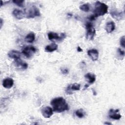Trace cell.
<instances>
[{
	"mask_svg": "<svg viewBox=\"0 0 125 125\" xmlns=\"http://www.w3.org/2000/svg\"><path fill=\"white\" fill-rule=\"evenodd\" d=\"M111 16L117 20H120L123 19L124 16V14L123 12H118L116 10H113L110 12Z\"/></svg>",
	"mask_w": 125,
	"mask_h": 125,
	"instance_id": "cell-15",
	"label": "cell"
},
{
	"mask_svg": "<svg viewBox=\"0 0 125 125\" xmlns=\"http://www.w3.org/2000/svg\"><path fill=\"white\" fill-rule=\"evenodd\" d=\"M96 18V17L94 15H90L89 17V20L91 21H94L95 20V19Z\"/></svg>",
	"mask_w": 125,
	"mask_h": 125,
	"instance_id": "cell-26",
	"label": "cell"
},
{
	"mask_svg": "<svg viewBox=\"0 0 125 125\" xmlns=\"http://www.w3.org/2000/svg\"><path fill=\"white\" fill-rule=\"evenodd\" d=\"M104 124H105V125H111V123H107V122H105L104 123Z\"/></svg>",
	"mask_w": 125,
	"mask_h": 125,
	"instance_id": "cell-29",
	"label": "cell"
},
{
	"mask_svg": "<svg viewBox=\"0 0 125 125\" xmlns=\"http://www.w3.org/2000/svg\"><path fill=\"white\" fill-rule=\"evenodd\" d=\"M108 11L107 5L99 1H97L95 3V8L94 10L93 15L97 18L99 16H104Z\"/></svg>",
	"mask_w": 125,
	"mask_h": 125,
	"instance_id": "cell-2",
	"label": "cell"
},
{
	"mask_svg": "<svg viewBox=\"0 0 125 125\" xmlns=\"http://www.w3.org/2000/svg\"><path fill=\"white\" fill-rule=\"evenodd\" d=\"M2 1L1 0V4H0V6H2Z\"/></svg>",
	"mask_w": 125,
	"mask_h": 125,
	"instance_id": "cell-30",
	"label": "cell"
},
{
	"mask_svg": "<svg viewBox=\"0 0 125 125\" xmlns=\"http://www.w3.org/2000/svg\"><path fill=\"white\" fill-rule=\"evenodd\" d=\"M13 2H14L15 4L18 5L19 7H22L24 6V1L23 0H13Z\"/></svg>",
	"mask_w": 125,
	"mask_h": 125,
	"instance_id": "cell-22",
	"label": "cell"
},
{
	"mask_svg": "<svg viewBox=\"0 0 125 125\" xmlns=\"http://www.w3.org/2000/svg\"><path fill=\"white\" fill-rule=\"evenodd\" d=\"M58 45L54 42H53L48 45H46L44 48V50L46 52H52L58 49Z\"/></svg>",
	"mask_w": 125,
	"mask_h": 125,
	"instance_id": "cell-18",
	"label": "cell"
},
{
	"mask_svg": "<svg viewBox=\"0 0 125 125\" xmlns=\"http://www.w3.org/2000/svg\"><path fill=\"white\" fill-rule=\"evenodd\" d=\"M125 36H123L121 39H120V45L122 47H123V48L125 47Z\"/></svg>",
	"mask_w": 125,
	"mask_h": 125,
	"instance_id": "cell-23",
	"label": "cell"
},
{
	"mask_svg": "<svg viewBox=\"0 0 125 125\" xmlns=\"http://www.w3.org/2000/svg\"><path fill=\"white\" fill-rule=\"evenodd\" d=\"M2 19L1 18L0 19V28L2 27Z\"/></svg>",
	"mask_w": 125,
	"mask_h": 125,
	"instance_id": "cell-28",
	"label": "cell"
},
{
	"mask_svg": "<svg viewBox=\"0 0 125 125\" xmlns=\"http://www.w3.org/2000/svg\"><path fill=\"white\" fill-rule=\"evenodd\" d=\"M117 51H118L119 54L120 56H123V57H124V56H125V51H124L123 50H122V49L119 48H118Z\"/></svg>",
	"mask_w": 125,
	"mask_h": 125,
	"instance_id": "cell-24",
	"label": "cell"
},
{
	"mask_svg": "<svg viewBox=\"0 0 125 125\" xmlns=\"http://www.w3.org/2000/svg\"><path fill=\"white\" fill-rule=\"evenodd\" d=\"M2 84L5 88L10 89L14 84V81L12 78L7 77L3 80Z\"/></svg>",
	"mask_w": 125,
	"mask_h": 125,
	"instance_id": "cell-11",
	"label": "cell"
},
{
	"mask_svg": "<svg viewBox=\"0 0 125 125\" xmlns=\"http://www.w3.org/2000/svg\"><path fill=\"white\" fill-rule=\"evenodd\" d=\"M41 113L44 118H49L53 114V110L50 106H45L42 109Z\"/></svg>",
	"mask_w": 125,
	"mask_h": 125,
	"instance_id": "cell-7",
	"label": "cell"
},
{
	"mask_svg": "<svg viewBox=\"0 0 125 125\" xmlns=\"http://www.w3.org/2000/svg\"><path fill=\"white\" fill-rule=\"evenodd\" d=\"M115 28V23L113 21H111L106 23L105 25V29L107 33H111L112 31L114 30Z\"/></svg>",
	"mask_w": 125,
	"mask_h": 125,
	"instance_id": "cell-17",
	"label": "cell"
},
{
	"mask_svg": "<svg viewBox=\"0 0 125 125\" xmlns=\"http://www.w3.org/2000/svg\"><path fill=\"white\" fill-rule=\"evenodd\" d=\"M35 39V35L34 33L30 32L25 37V41L27 42L32 43L33 42Z\"/></svg>",
	"mask_w": 125,
	"mask_h": 125,
	"instance_id": "cell-19",
	"label": "cell"
},
{
	"mask_svg": "<svg viewBox=\"0 0 125 125\" xmlns=\"http://www.w3.org/2000/svg\"><path fill=\"white\" fill-rule=\"evenodd\" d=\"M12 14L16 19L18 20L23 19L25 16V13L22 10L18 9H14L12 12Z\"/></svg>",
	"mask_w": 125,
	"mask_h": 125,
	"instance_id": "cell-13",
	"label": "cell"
},
{
	"mask_svg": "<svg viewBox=\"0 0 125 125\" xmlns=\"http://www.w3.org/2000/svg\"><path fill=\"white\" fill-rule=\"evenodd\" d=\"M8 56L9 58L11 59H13L15 60H18L19 59H21V53L16 50H10L8 53Z\"/></svg>",
	"mask_w": 125,
	"mask_h": 125,
	"instance_id": "cell-12",
	"label": "cell"
},
{
	"mask_svg": "<svg viewBox=\"0 0 125 125\" xmlns=\"http://www.w3.org/2000/svg\"><path fill=\"white\" fill-rule=\"evenodd\" d=\"M87 54L93 61H97L99 58V52L97 49H92L87 51Z\"/></svg>",
	"mask_w": 125,
	"mask_h": 125,
	"instance_id": "cell-10",
	"label": "cell"
},
{
	"mask_svg": "<svg viewBox=\"0 0 125 125\" xmlns=\"http://www.w3.org/2000/svg\"><path fill=\"white\" fill-rule=\"evenodd\" d=\"M79 8L81 10L83 11H84L85 12H87L89 11L90 9V6L88 3H84L80 5L79 7Z\"/></svg>",
	"mask_w": 125,
	"mask_h": 125,
	"instance_id": "cell-21",
	"label": "cell"
},
{
	"mask_svg": "<svg viewBox=\"0 0 125 125\" xmlns=\"http://www.w3.org/2000/svg\"><path fill=\"white\" fill-rule=\"evenodd\" d=\"M41 15L39 9L35 6H33L28 11L26 17L27 18H34L36 17H39Z\"/></svg>",
	"mask_w": 125,
	"mask_h": 125,
	"instance_id": "cell-6",
	"label": "cell"
},
{
	"mask_svg": "<svg viewBox=\"0 0 125 125\" xmlns=\"http://www.w3.org/2000/svg\"><path fill=\"white\" fill-rule=\"evenodd\" d=\"M85 78L87 80L89 84L93 83L96 81V76L94 74L92 73H87L84 75Z\"/></svg>",
	"mask_w": 125,
	"mask_h": 125,
	"instance_id": "cell-16",
	"label": "cell"
},
{
	"mask_svg": "<svg viewBox=\"0 0 125 125\" xmlns=\"http://www.w3.org/2000/svg\"><path fill=\"white\" fill-rule=\"evenodd\" d=\"M119 111V110L118 109L115 110L114 109H110L109 111L108 116L111 119H112L113 120H120L122 116L120 114L118 113Z\"/></svg>",
	"mask_w": 125,
	"mask_h": 125,
	"instance_id": "cell-9",
	"label": "cell"
},
{
	"mask_svg": "<svg viewBox=\"0 0 125 125\" xmlns=\"http://www.w3.org/2000/svg\"><path fill=\"white\" fill-rule=\"evenodd\" d=\"M15 65L17 67L22 69H26L28 68V64L22 61L21 59L15 60Z\"/></svg>",
	"mask_w": 125,
	"mask_h": 125,
	"instance_id": "cell-14",
	"label": "cell"
},
{
	"mask_svg": "<svg viewBox=\"0 0 125 125\" xmlns=\"http://www.w3.org/2000/svg\"><path fill=\"white\" fill-rule=\"evenodd\" d=\"M81 88V85L78 83H74L69 85L66 89V93L68 94H72L73 91L80 90Z\"/></svg>",
	"mask_w": 125,
	"mask_h": 125,
	"instance_id": "cell-8",
	"label": "cell"
},
{
	"mask_svg": "<svg viewBox=\"0 0 125 125\" xmlns=\"http://www.w3.org/2000/svg\"><path fill=\"white\" fill-rule=\"evenodd\" d=\"M61 72L63 74H67L68 73V70L66 68H64V69H62V70H61Z\"/></svg>",
	"mask_w": 125,
	"mask_h": 125,
	"instance_id": "cell-25",
	"label": "cell"
},
{
	"mask_svg": "<svg viewBox=\"0 0 125 125\" xmlns=\"http://www.w3.org/2000/svg\"><path fill=\"white\" fill-rule=\"evenodd\" d=\"M36 52V48L32 45L24 47L22 50V54L27 58H31Z\"/></svg>",
	"mask_w": 125,
	"mask_h": 125,
	"instance_id": "cell-4",
	"label": "cell"
},
{
	"mask_svg": "<svg viewBox=\"0 0 125 125\" xmlns=\"http://www.w3.org/2000/svg\"><path fill=\"white\" fill-rule=\"evenodd\" d=\"M53 110L55 112L61 113L68 109V105L65 100L62 97L53 99L50 102Z\"/></svg>",
	"mask_w": 125,
	"mask_h": 125,
	"instance_id": "cell-1",
	"label": "cell"
},
{
	"mask_svg": "<svg viewBox=\"0 0 125 125\" xmlns=\"http://www.w3.org/2000/svg\"><path fill=\"white\" fill-rule=\"evenodd\" d=\"M77 50L78 52H82L83 51V49L80 46L77 47Z\"/></svg>",
	"mask_w": 125,
	"mask_h": 125,
	"instance_id": "cell-27",
	"label": "cell"
},
{
	"mask_svg": "<svg viewBox=\"0 0 125 125\" xmlns=\"http://www.w3.org/2000/svg\"><path fill=\"white\" fill-rule=\"evenodd\" d=\"M75 114L79 118H83L85 115V112L83 111V109H77L75 111Z\"/></svg>",
	"mask_w": 125,
	"mask_h": 125,
	"instance_id": "cell-20",
	"label": "cell"
},
{
	"mask_svg": "<svg viewBox=\"0 0 125 125\" xmlns=\"http://www.w3.org/2000/svg\"><path fill=\"white\" fill-rule=\"evenodd\" d=\"M48 38L50 41H61L64 39L66 38V35L64 33H62L59 35L57 33L50 32L47 34Z\"/></svg>",
	"mask_w": 125,
	"mask_h": 125,
	"instance_id": "cell-5",
	"label": "cell"
},
{
	"mask_svg": "<svg viewBox=\"0 0 125 125\" xmlns=\"http://www.w3.org/2000/svg\"><path fill=\"white\" fill-rule=\"evenodd\" d=\"M85 28L86 29V39L88 40H93L96 34V30L93 27L92 23L90 22H87L85 24Z\"/></svg>",
	"mask_w": 125,
	"mask_h": 125,
	"instance_id": "cell-3",
	"label": "cell"
}]
</instances>
